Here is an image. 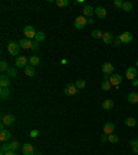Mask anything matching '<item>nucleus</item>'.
<instances>
[{
  "instance_id": "nucleus-1",
  "label": "nucleus",
  "mask_w": 138,
  "mask_h": 155,
  "mask_svg": "<svg viewBox=\"0 0 138 155\" xmlns=\"http://www.w3.org/2000/svg\"><path fill=\"white\" fill-rule=\"evenodd\" d=\"M20 43H15V42H8L7 44V50L11 55H18L20 54Z\"/></svg>"
},
{
  "instance_id": "nucleus-2",
  "label": "nucleus",
  "mask_w": 138,
  "mask_h": 155,
  "mask_svg": "<svg viewBox=\"0 0 138 155\" xmlns=\"http://www.w3.org/2000/svg\"><path fill=\"white\" fill-rule=\"evenodd\" d=\"M87 24H89V20H87L86 17H83V15L77 17V18L75 20V22H73V25H75V28H76V29H83Z\"/></svg>"
},
{
  "instance_id": "nucleus-3",
  "label": "nucleus",
  "mask_w": 138,
  "mask_h": 155,
  "mask_svg": "<svg viewBox=\"0 0 138 155\" xmlns=\"http://www.w3.org/2000/svg\"><path fill=\"white\" fill-rule=\"evenodd\" d=\"M36 31H35V28L32 27V25H26V27L24 28V35H25V38L26 39H35L36 38Z\"/></svg>"
},
{
  "instance_id": "nucleus-4",
  "label": "nucleus",
  "mask_w": 138,
  "mask_h": 155,
  "mask_svg": "<svg viewBox=\"0 0 138 155\" xmlns=\"http://www.w3.org/2000/svg\"><path fill=\"white\" fill-rule=\"evenodd\" d=\"M26 65H29V58H26L25 55H20V57H17L15 58V67H18V68H24V69H25Z\"/></svg>"
},
{
  "instance_id": "nucleus-5",
  "label": "nucleus",
  "mask_w": 138,
  "mask_h": 155,
  "mask_svg": "<svg viewBox=\"0 0 138 155\" xmlns=\"http://www.w3.org/2000/svg\"><path fill=\"white\" fill-rule=\"evenodd\" d=\"M109 82H111L112 86L119 87V85L123 82V78H122V75H119V74H112L111 78H109Z\"/></svg>"
},
{
  "instance_id": "nucleus-6",
  "label": "nucleus",
  "mask_w": 138,
  "mask_h": 155,
  "mask_svg": "<svg viewBox=\"0 0 138 155\" xmlns=\"http://www.w3.org/2000/svg\"><path fill=\"white\" fill-rule=\"evenodd\" d=\"M1 122L4 123L6 126H13L15 123V116L11 115V114H7V115H3L1 116Z\"/></svg>"
},
{
  "instance_id": "nucleus-7",
  "label": "nucleus",
  "mask_w": 138,
  "mask_h": 155,
  "mask_svg": "<svg viewBox=\"0 0 138 155\" xmlns=\"http://www.w3.org/2000/svg\"><path fill=\"white\" fill-rule=\"evenodd\" d=\"M22 154L24 155H35V148H33V145L31 143H25V144L22 145Z\"/></svg>"
},
{
  "instance_id": "nucleus-8",
  "label": "nucleus",
  "mask_w": 138,
  "mask_h": 155,
  "mask_svg": "<svg viewBox=\"0 0 138 155\" xmlns=\"http://www.w3.org/2000/svg\"><path fill=\"white\" fill-rule=\"evenodd\" d=\"M77 91H79V89L76 87V85H68L64 89V93L66 94V96H75Z\"/></svg>"
},
{
  "instance_id": "nucleus-9",
  "label": "nucleus",
  "mask_w": 138,
  "mask_h": 155,
  "mask_svg": "<svg viewBox=\"0 0 138 155\" xmlns=\"http://www.w3.org/2000/svg\"><path fill=\"white\" fill-rule=\"evenodd\" d=\"M126 78L128 80H134L137 78V68H134V67H130L126 69Z\"/></svg>"
},
{
  "instance_id": "nucleus-10",
  "label": "nucleus",
  "mask_w": 138,
  "mask_h": 155,
  "mask_svg": "<svg viewBox=\"0 0 138 155\" xmlns=\"http://www.w3.org/2000/svg\"><path fill=\"white\" fill-rule=\"evenodd\" d=\"M115 123L113 122H106L105 125H104V133L105 134H112L113 132H115Z\"/></svg>"
},
{
  "instance_id": "nucleus-11",
  "label": "nucleus",
  "mask_w": 138,
  "mask_h": 155,
  "mask_svg": "<svg viewBox=\"0 0 138 155\" xmlns=\"http://www.w3.org/2000/svg\"><path fill=\"white\" fill-rule=\"evenodd\" d=\"M93 14H95V10H94L91 6H89V4L84 6V8H83V17H86V18H87V17H89V18H91V17H93Z\"/></svg>"
},
{
  "instance_id": "nucleus-12",
  "label": "nucleus",
  "mask_w": 138,
  "mask_h": 155,
  "mask_svg": "<svg viewBox=\"0 0 138 155\" xmlns=\"http://www.w3.org/2000/svg\"><path fill=\"white\" fill-rule=\"evenodd\" d=\"M10 139H11L10 132L6 130V129H1V130H0V140H1L3 143H6V141H10Z\"/></svg>"
},
{
  "instance_id": "nucleus-13",
  "label": "nucleus",
  "mask_w": 138,
  "mask_h": 155,
  "mask_svg": "<svg viewBox=\"0 0 138 155\" xmlns=\"http://www.w3.org/2000/svg\"><path fill=\"white\" fill-rule=\"evenodd\" d=\"M119 38H120L122 43H126V44H127V43H130L131 40H133V35H131L130 32H123V33H120Z\"/></svg>"
},
{
  "instance_id": "nucleus-14",
  "label": "nucleus",
  "mask_w": 138,
  "mask_h": 155,
  "mask_svg": "<svg viewBox=\"0 0 138 155\" xmlns=\"http://www.w3.org/2000/svg\"><path fill=\"white\" fill-rule=\"evenodd\" d=\"M102 72H104L106 76L112 75V74H113V65H112L111 62H105V64L102 65Z\"/></svg>"
},
{
  "instance_id": "nucleus-15",
  "label": "nucleus",
  "mask_w": 138,
  "mask_h": 155,
  "mask_svg": "<svg viewBox=\"0 0 138 155\" xmlns=\"http://www.w3.org/2000/svg\"><path fill=\"white\" fill-rule=\"evenodd\" d=\"M33 43L29 40V39H22V40H20V47L21 48H25V50H29V48H32Z\"/></svg>"
},
{
  "instance_id": "nucleus-16",
  "label": "nucleus",
  "mask_w": 138,
  "mask_h": 155,
  "mask_svg": "<svg viewBox=\"0 0 138 155\" xmlns=\"http://www.w3.org/2000/svg\"><path fill=\"white\" fill-rule=\"evenodd\" d=\"M113 35L111 32H104V36H102V42L105 43V44H112L113 43Z\"/></svg>"
},
{
  "instance_id": "nucleus-17",
  "label": "nucleus",
  "mask_w": 138,
  "mask_h": 155,
  "mask_svg": "<svg viewBox=\"0 0 138 155\" xmlns=\"http://www.w3.org/2000/svg\"><path fill=\"white\" fill-rule=\"evenodd\" d=\"M11 83V80H10V76L8 75H1L0 76V86L1 87H8Z\"/></svg>"
},
{
  "instance_id": "nucleus-18",
  "label": "nucleus",
  "mask_w": 138,
  "mask_h": 155,
  "mask_svg": "<svg viewBox=\"0 0 138 155\" xmlns=\"http://www.w3.org/2000/svg\"><path fill=\"white\" fill-rule=\"evenodd\" d=\"M95 14H97V17H98V18H105L106 17V14H108V11H106V8L105 7H101V6H100V7H97L95 8Z\"/></svg>"
},
{
  "instance_id": "nucleus-19",
  "label": "nucleus",
  "mask_w": 138,
  "mask_h": 155,
  "mask_svg": "<svg viewBox=\"0 0 138 155\" xmlns=\"http://www.w3.org/2000/svg\"><path fill=\"white\" fill-rule=\"evenodd\" d=\"M127 100H128V102H130V104H137V102H138V93L131 91V93L127 96Z\"/></svg>"
},
{
  "instance_id": "nucleus-20",
  "label": "nucleus",
  "mask_w": 138,
  "mask_h": 155,
  "mask_svg": "<svg viewBox=\"0 0 138 155\" xmlns=\"http://www.w3.org/2000/svg\"><path fill=\"white\" fill-rule=\"evenodd\" d=\"M0 97H1V100H7L10 97V89L8 87H1L0 89Z\"/></svg>"
},
{
  "instance_id": "nucleus-21",
  "label": "nucleus",
  "mask_w": 138,
  "mask_h": 155,
  "mask_svg": "<svg viewBox=\"0 0 138 155\" xmlns=\"http://www.w3.org/2000/svg\"><path fill=\"white\" fill-rule=\"evenodd\" d=\"M101 87H102V90H105V91L111 90L112 85H111V82H109V79H108V76H106V75H105V79L102 80V83H101Z\"/></svg>"
},
{
  "instance_id": "nucleus-22",
  "label": "nucleus",
  "mask_w": 138,
  "mask_h": 155,
  "mask_svg": "<svg viewBox=\"0 0 138 155\" xmlns=\"http://www.w3.org/2000/svg\"><path fill=\"white\" fill-rule=\"evenodd\" d=\"M25 74H26V76H31V78L35 76V68H33L31 64L26 65V67H25Z\"/></svg>"
},
{
  "instance_id": "nucleus-23",
  "label": "nucleus",
  "mask_w": 138,
  "mask_h": 155,
  "mask_svg": "<svg viewBox=\"0 0 138 155\" xmlns=\"http://www.w3.org/2000/svg\"><path fill=\"white\" fill-rule=\"evenodd\" d=\"M46 40V35H44V32H37L36 33V38H35V42H37V43H42V42H44Z\"/></svg>"
},
{
  "instance_id": "nucleus-24",
  "label": "nucleus",
  "mask_w": 138,
  "mask_h": 155,
  "mask_svg": "<svg viewBox=\"0 0 138 155\" xmlns=\"http://www.w3.org/2000/svg\"><path fill=\"white\" fill-rule=\"evenodd\" d=\"M91 36L94 39H102V36H104V32H101L100 29H94L93 32H91Z\"/></svg>"
},
{
  "instance_id": "nucleus-25",
  "label": "nucleus",
  "mask_w": 138,
  "mask_h": 155,
  "mask_svg": "<svg viewBox=\"0 0 138 155\" xmlns=\"http://www.w3.org/2000/svg\"><path fill=\"white\" fill-rule=\"evenodd\" d=\"M123 11H126V13L133 11V3H130V1H124V3H123Z\"/></svg>"
},
{
  "instance_id": "nucleus-26",
  "label": "nucleus",
  "mask_w": 138,
  "mask_h": 155,
  "mask_svg": "<svg viewBox=\"0 0 138 155\" xmlns=\"http://www.w3.org/2000/svg\"><path fill=\"white\" fill-rule=\"evenodd\" d=\"M102 108H104V109H111V108H113V100H105V101L102 102Z\"/></svg>"
},
{
  "instance_id": "nucleus-27",
  "label": "nucleus",
  "mask_w": 138,
  "mask_h": 155,
  "mask_svg": "<svg viewBox=\"0 0 138 155\" xmlns=\"http://www.w3.org/2000/svg\"><path fill=\"white\" fill-rule=\"evenodd\" d=\"M29 64L32 65V67H33V65L36 67V65H39V64H40V58H39L37 55H32V57L29 58Z\"/></svg>"
},
{
  "instance_id": "nucleus-28",
  "label": "nucleus",
  "mask_w": 138,
  "mask_h": 155,
  "mask_svg": "<svg viewBox=\"0 0 138 155\" xmlns=\"http://www.w3.org/2000/svg\"><path fill=\"white\" fill-rule=\"evenodd\" d=\"M124 123H126V126H128V128H134V126L137 125V121H135L134 118H127Z\"/></svg>"
},
{
  "instance_id": "nucleus-29",
  "label": "nucleus",
  "mask_w": 138,
  "mask_h": 155,
  "mask_svg": "<svg viewBox=\"0 0 138 155\" xmlns=\"http://www.w3.org/2000/svg\"><path fill=\"white\" fill-rule=\"evenodd\" d=\"M108 141L115 144V143H117V141H119V136H117V134H115V133L108 134Z\"/></svg>"
},
{
  "instance_id": "nucleus-30",
  "label": "nucleus",
  "mask_w": 138,
  "mask_h": 155,
  "mask_svg": "<svg viewBox=\"0 0 138 155\" xmlns=\"http://www.w3.org/2000/svg\"><path fill=\"white\" fill-rule=\"evenodd\" d=\"M8 148H10V151H15L20 148V143L18 141H10L8 143Z\"/></svg>"
},
{
  "instance_id": "nucleus-31",
  "label": "nucleus",
  "mask_w": 138,
  "mask_h": 155,
  "mask_svg": "<svg viewBox=\"0 0 138 155\" xmlns=\"http://www.w3.org/2000/svg\"><path fill=\"white\" fill-rule=\"evenodd\" d=\"M130 145L133 147V152L134 154H137L138 152V139H134L130 141Z\"/></svg>"
},
{
  "instance_id": "nucleus-32",
  "label": "nucleus",
  "mask_w": 138,
  "mask_h": 155,
  "mask_svg": "<svg viewBox=\"0 0 138 155\" xmlns=\"http://www.w3.org/2000/svg\"><path fill=\"white\" fill-rule=\"evenodd\" d=\"M8 68H10L8 64L4 60H1V62H0V71H1V72H6V71H8Z\"/></svg>"
},
{
  "instance_id": "nucleus-33",
  "label": "nucleus",
  "mask_w": 138,
  "mask_h": 155,
  "mask_svg": "<svg viewBox=\"0 0 138 155\" xmlns=\"http://www.w3.org/2000/svg\"><path fill=\"white\" fill-rule=\"evenodd\" d=\"M55 4L58 6V7H66L69 4V0H57Z\"/></svg>"
},
{
  "instance_id": "nucleus-34",
  "label": "nucleus",
  "mask_w": 138,
  "mask_h": 155,
  "mask_svg": "<svg viewBox=\"0 0 138 155\" xmlns=\"http://www.w3.org/2000/svg\"><path fill=\"white\" fill-rule=\"evenodd\" d=\"M76 87H77V89H84L86 87V80H83V79H79L77 80V82H76Z\"/></svg>"
},
{
  "instance_id": "nucleus-35",
  "label": "nucleus",
  "mask_w": 138,
  "mask_h": 155,
  "mask_svg": "<svg viewBox=\"0 0 138 155\" xmlns=\"http://www.w3.org/2000/svg\"><path fill=\"white\" fill-rule=\"evenodd\" d=\"M7 74H8V76H10V78H15L17 76V69L15 68H8V71H7Z\"/></svg>"
},
{
  "instance_id": "nucleus-36",
  "label": "nucleus",
  "mask_w": 138,
  "mask_h": 155,
  "mask_svg": "<svg viewBox=\"0 0 138 155\" xmlns=\"http://www.w3.org/2000/svg\"><path fill=\"white\" fill-rule=\"evenodd\" d=\"M123 3H124V1H122V0H115V1H113L115 7H119V8H123Z\"/></svg>"
},
{
  "instance_id": "nucleus-37",
  "label": "nucleus",
  "mask_w": 138,
  "mask_h": 155,
  "mask_svg": "<svg viewBox=\"0 0 138 155\" xmlns=\"http://www.w3.org/2000/svg\"><path fill=\"white\" fill-rule=\"evenodd\" d=\"M113 46H115V47H119V46H122V40H120V38H119V36H117V38L113 40Z\"/></svg>"
},
{
  "instance_id": "nucleus-38",
  "label": "nucleus",
  "mask_w": 138,
  "mask_h": 155,
  "mask_svg": "<svg viewBox=\"0 0 138 155\" xmlns=\"http://www.w3.org/2000/svg\"><path fill=\"white\" fill-rule=\"evenodd\" d=\"M10 148H8V144H1V154H6V152H8Z\"/></svg>"
},
{
  "instance_id": "nucleus-39",
  "label": "nucleus",
  "mask_w": 138,
  "mask_h": 155,
  "mask_svg": "<svg viewBox=\"0 0 138 155\" xmlns=\"http://www.w3.org/2000/svg\"><path fill=\"white\" fill-rule=\"evenodd\" d=\"M37 136H39V130H36V129H35V130H32V132H31V137H32V139H36Z\"/></svg>"
},
{
  "instance_id": "nucleus-40",
  "label": "nucleus",
  "mask_w": 138,
  "mask_h": 155,
  "mask_svg": "<svg viewBox=\"0 0 138 155\" xmlns=\"http://www.w3.org/2000/svg\"><path fill=\"white\" fill-rule=\"evenodd\" d=\"M101 141H102V143H104V141H108V134H105V133L102 134V136H101Z\"/></svg>"
},
{
  "instance_id": "nucleus-41",
  "label": "nucleus",
  "mask_w": 138,
  "mask_h": 155,
  "mask_svg": "<svg viewBox=\"0 0 138 155\" xmlns=\"http://www.w3.org/2000/svg\"><path fill=\"white\" fill-rule=\"evenodd\" d=\"M37 48H39V43H37V42H33V46H32V50H35V51H36Z\"/></svg>"
},
{
  "instance_id": "nucleus-42",
  "label": "nucleus",
  "mask_w": 138,
  "mask_h": 155,
  "mask_svg": "<svg viewBox=\"0 0 138 155\" xmlns=\"http://www.w3.org/2000/svg\"><path fill=\"white\" fill-rule=\"evenodd\" d=\"M4 155H17L15 151H8V152H6Z\"/></svg>"
},
{
  "instance_id": "nucleus-43",
  "label": "nucleus",
  "mask_w": 138,
  "mask_h": 155,
  "mask_svg": "<svg viewBox=\"0 0 138 155\" xmlns=\"http://www.w3.org/2000/svg\"><path fill=\"white\" fill-rule=\"evenodd\" d=\"M131 83H133V86H138V79L131 80Z\"/></svg>"
},
{
  "instance_id": "nucleus-44",
  "label": "nucleus",
  "mask_w": 138,
  "mask_h": 155,
  "mask_svg": "<svg viewBox=\"0 0 138 155\" xmlns=\"http://www.w3.org/2000/svg\"><path fill=\"white\" fill-rule=\"evenodd\" d=\"M89 24H90V25H93V24H94V20H93V18H89Z\"/></svg>"
},
{
  "instance_id": "nucleus-45",
  "label": "nucleus",
  "mask_w": 138,
  "mask_h": 155,
  "mask_svg": "<svg viewBox=\"0 0 138 155\" xmlns=\"http://www.w3.org/2000/svg\"><path fill=\"white\" fill-rule=\"evenodd\" d=\"M35 155H43V154H42V152H36V154H35Z\"/></svg>"
},
{
  "instance_id": "nucleus-46",
  "label": "nucleus",
  "mask_w": 138,
  "mask_h": 155,
  "mask_svg": "<svg viewBox=\"0 0 138 155\" xmlns=\"http://www.w3.org/2000/svg\"><path fill=\"white\" fill-rule=\"evenodd\" d=\"M135 65H137V67H138V60H137V62H135Z\"/></svg>"
},
{
  "instance_id": "nucleus-47",
  "label": "nucleus",
  "mask_w": 138,
  "mask_h": 155,
  "mask_svg": "<svg viewBox=\"0 0 138 155\" xmlns=\"http://www.w3.org/2000/svg\"><path fill=\"white\" fill-rule=\"evenodd\" d=\"M137 154H138V152H137Z\"/></svg>"
}]
</instances>
